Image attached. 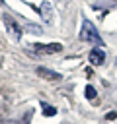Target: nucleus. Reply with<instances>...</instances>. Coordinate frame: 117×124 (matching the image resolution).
I'll return each instance as SVG.
<instances>
[{
    "label": "nucleus",
    "mask_w": 117,
    "mask_h": 124,
    "mask_svg": "<svg viewBox=\"0 0 117 124\" xmlns=\"http://www.w3.org/2000/svg\"><path fill=\"white\" fill-rule=\"evenodd\" d=\"M80 39L86 41V43H94V45H101V46H103V41H101L98 29H96V25H94L92 21H88V19H84V23H82Z\"/></svg>",
    "instance_id": "1"
},
{
    "label": "nucleus",
    "mask_w": 117,
    "mask_h": 124,
    "mask_svg": "<svg viewBox=\"0 0 117 124\" xmlns=\"http://www.w3.org/2000/svg\"><path fill=\"white\" fill-rule=\"evenodd\" d=\"M31 50L39 52V54H55V52H60L62 50V45L60 43H49V45H41V43H33L29 45Z\"/></svg>",
    "instance_id": "2"
},
{
    "label": "nucleus",
    "mask_w": 117,
    "mask_h": 124,
    "mask_svg": "<svg viewBox=\"0 0 117 124\" xmlns=\"http://www.w3.org/2000/svg\"><path fill=\"white\" fill-rule=\"evenodd\" d=\"M4 25H6V29H8V33H10V37L14 39V41H20V37H21V27L14 21V17L12 16H4Z\"/></svg>",
    "instance_id": "3"
},
{
    "label": "nucleus",
    "mask_w": 117,
    "mask_h": 124,
    "mask_svg": "<svg viewBox=\"0 0 117 124\" xmlns=\"http://www.w3.org/2000/svg\"><path fill=\"white\" fill-rule=\"evenodd\" d=\"M39 14H41V17L49 23V21L53 19V16H55V12H53V4H51L49 0H43L41 6H39Z\"/></svg>",
    "instance_id": "4"
},
{
    "label": "nucleus",
    "mask_w": 117,
    "mask_h": 124,
    "mask_svg": "<svg viewBox=\"0 0 117 124\" xmlns=\"http://www.w3.org/2000/svg\"><path fill=\"white\" fill-rule=\"evenodd\" d=\"M88 60L94 64V66H101L103 64V60H105V52L101 50V48H92L90 50V54H88Z\"/></svg>",
    "instance_id": "5"
},
{
    "label": "nucleus",
    "mask_w": 117,
    "mask_h": 124,
    "mask_svg": "<svg viewBox=\"0 0 117 124\" xmlns=\"http://www.w3.org/2000/svg\"><path fill=\"white\" fill-rule=\"evenodd\" d=\"M37 76L43 78V79H49V81H57V79L62 78L58 72H53V70H49V68H37Z\"/></svg>",
    "instance_id": "6"
},
{
    "label": "nucleus",
    "mask_w": 117,
    "mask_h": 124,
    "mask_svg": "<svg viewBox=\"0 0 117 124\" xmlns=\"http://www.w3.org/2000/svg\"><path fill=\"white\" fill-rule=\"evenodd\" d=\"M41 108H43V114L45 116H55L57 114V108L51 107V105H47V103H41Z\"/></svg>",
    "instance_id": "7"
},
{
    "label": "nucleus",
    "mask_w": 117,
    "mask_h": 124,
    "mask_svg": "<svg viewBox=\"0 0 117 124\" xmlns=\"http://www.w3.org/2000/svg\"><path fill=\"white\" fill-rule=\"evenodd\" d=\"M84 95H86V99H96V89H94L92 85H86Z\"/></svg>",
    "instance_id": "8"
},
{
    "label": "nucleus",
    "mask_w": 117,
    "mask_h": 124,
    "mask_svg": "<svg viewBox=\"0 0 117 124\" xmlns=\"http://www.w3.org/2000/svg\"><path fill=\"white\" fill-rule=\"evenodd\" d=\"M105 118H107V120H115V118H117V112H113V110H111V112H107V114H105Z\"/></svg>",
    "instance_id": "9"
}]
</instances>
